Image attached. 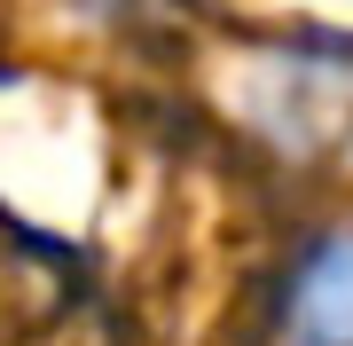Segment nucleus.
I'll use <instances>...</instances> for the list:
<instances>
[{"instance_id": "1", "label": "nucleus", "mask_w": 353, "mask_h": 346, "mask_svg": "<svg viewBox=\"0 0 353 346\" xmlns=\"http://www.w3.org/2000/svg\"><path fill=\"white\" fill-rule=\"evenodd\" d=\"M267 338L275 346H353V213L322 220L283 260L267 291Z\"/></svg>"}, {"instance_id": "2", "label": "nucleus", "mask_w": 353, "mask_h": 346, "mask_svg": "<svg viewBox=\"0 0 353 346\" xmlns=\"http://www.w3.org/2000/svg\"><path fill=\"white\" fill-rule=\"evenodd\" d=\"M259 134L290 157H330L353 142V48L275 55L259 71Z\"/></svg>"}]
</instances>
